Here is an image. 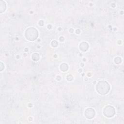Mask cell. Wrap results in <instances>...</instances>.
Returning a JSON list of instances; mask_svg holds the SVG:
<instances>
[{"mask_svg": "<svg viewBox=\"0 0 124 124\" xmlns=\"http://www.w3.org/2000/svg\"><path fill=\"white\" fill-rule=\"evenodd\" d=\"M96 90L100 94H106L109 90V84L106 81H100L97 84Z\"/></svg>", "mask_w": 124, "mask_h": 124, "instance_id": "cell-1", "label": "cell"}, {"mask_svg": "<svg viewBox=\"0 0 124 124\" xmlns=\"http://www.w3.org/2000/svg\"><path fill=\"white\" fill-rule=\"evenodd\" d=\"M26 37L30 41H33L38 37V31L34 28H28L25 32Z\"/></svg>", "mask_w": 124, "mask_h": 124, "instance_id": "cell-2", "label": "cell"}, {"mask_svg": "<svg viewBox=\"0 0 124 124\" xmlns=\"http://www.w3.org/2000/svg\"><path fill=\"white\" fill-rule=\"evenodd\" d=\"M115 110L113 107L108 106L105 108L104 109V115L107 117H111L114 115Z\"/></svg>", "mask_w": 124, "mask_h": 124, "instance_id": "cell-3", "label": "cell"}, {"mask_svg": "<svg viewBox=\"0 0 124 124\" xmlns=\"http://www.w3.org/2000/svg\"><path fill=\"white\" fill-rule=\"evenodd\" d=\"M95 114V112L93 109L92 108H88L85 111V115L87 118L91 119L94 117Z\"/></svg>", "mask_w": 124, "mask_h": 124, "instance_id": "cell-4", "label": "cell"}, {"mask_svg": "<svg viewBox=\"0 0 124 124\" xmlns=\"http://www.w3.org/2000/svg\"><path fill=\"white\" fill-rule=\"evenodd\" d=\"M80 49L83 51H86L88 49V44L87 42H83L80 44Z\"/></svg>", "mask_w": 124, "mask_h": 124, "instance_id": "cell-5", "label": "cell"}, {"mask_svg": "<svg viewBox=\"0 0 124 124\" xmlns=\"http://www.w3.org/2000/svg\"><path fill=\"white\" fill-rule=\"evenodd\" d=\"M61 69L63 71H67V69H68V65H67V64H65V63H63V64H61Z\"/></svg>", "mask_w": 124, "mask_h": 124, "instance_id": "cell-6", "label": "cell"}, {"mask_svg": "<svg viewBox=\"0 0 124 124\" xmlns=\"http://www.w3.org/2000/svg\"><path fill=\"white\" fill-rule=\"evenodd\" d=\"M32 58L34 61H37L39 59V56L37 53H35L32 55Z\"/></svg>", "mask_w": 124, "mask_h": 124, "instance_id": "cell-7", "label": "cell"}, {"mask_svg": "<svg viewBox=\"0 0 124 124\" xmlns=\"http://www.w3.org/2000/svg\"><path fill=\"white\" fill-rule=\"evenodd\" d=\"M115 62L117 63H119L120 62H121V58L119 57H116L115 59Z\"/></svg>", "mask_w": 124, "mask_h": 124, "instance_id": "cell-8", "label": "cell"}]
</instances>
